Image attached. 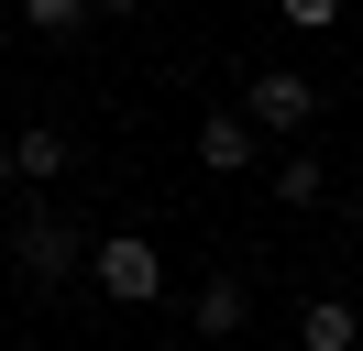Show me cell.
<instances>
[{"label":"cell","mask_w":363,"mask_h":351,"mask_svg":"<svg viewBox=\"0 0 363 351\" xmlns=\"http://www.w3.org/2000/svg\"><path fill=\"white\" fill-rule=\"evenodd\" d=\"M11 187H23V165H11V143H0V197H11Z\"/></svg>","instance_id":"cell-11"},{"label":"cell","mask_w":363,"mask_h":351,"mask_svg":"<svg viewBox=\"0 0 363 351\" xmlns=\"http://www.w3.org/2000/svg\"><path fill=\"white\" fill-rule=\"evenodd\" d=\"M352 340H363V318L341 297H308V307H297V351H352Z\"/></svg>","instance_id":"cell-7"},{"label":"cell","mask_w":363,"mask_h":351,"mask_svg":"<svg viewBox=\"0 0 363 351\" xmlns=\"http://www.w3.org/2000/svg\"><path fill=\"white\" fill-rule=\"evenodd\" d=\"M89 11H111V22H133V11H143V0H89Z\"/></svg>","instance_id":"cell-12"},{"label":"cell","mask_w":363,"mask_h":351,"mask_svg":"<svg viewBox=\"0 0 363 351\" xmlns=\"http://www.w3.org/2000/svg\"><path fill=\"white\" fill-rule=\"evenodd\" d=\"M11 165H23V187H55V176L77 165V143L55 121H23V132H11Z\"/></svg>","instance_id":"cell-5"},{"label":"cell","mask_w":363,"mask_h":351,"mask_svg":"<svg viewBox=\"0 0 363 351\" xmlns=\"http://www.w3.org/2000/svg\"><path fill=\"white\" fill-rule=\"evenodd\" d=\"M89 0H23V33H45V44H67V33H89Z\"/></svg>","instance_id":"cell-9"},{"label":"cell","mask_w":363,"mask_h":351,"mask_svg":"<svg viewBox=\"0 0 363 351\" xmlns=\"http://www.w3.org/2000/svg\"><path fill=\"white\" fill-rule=\"evenodd\" d=\"M242 318H253V285L242 275H199V340H231Z\"/></svg>","instance_id":"cell-6"},{"label":"cell","mask_w":363,"mask_h":351,"mask_svg":"<svg viewBox=\"0 0 363 351\" xmlns=\"http://www.w3.org/2000/svg\"><path fill=\"white\" fill-rule=\"evenodd\" d=\"M275 11H286V33H330V22H341V0H275Z\"/></svg>","instance_id":"cell-10"},{"label":"cell","mask_w":363,"mask_h":351,"mask_svg":"<svg viewBox=\"0 0 363 351\" xmlns=\"http://www.w3.org/2000/svg\"><path fill=\"white\" fill-rule=\"evenodd\" d=\"M275 197H286V209H319V197H330V165H319V154H275Z\"/></svg>","instance_id":"cell-8"},{"label":"cell","mask_w":363,"mask_h":351,"mask_svg":"<svg viewBox=\"0 0 363 351\" xmlns=\"http://www.w3.org/2000/svg\"><path fill=\"white\" fill-rule=\"evenodd\" d=\"M253 143H264V132H253V110H209V121H199V165H209V176H242Z\"/></svg>","instance_id":"cell-4"},{"label":"cell","mask_w":363,"mask_h":351,"mask_svg":"<svg viewBox=\"0 0 363 351\" xmlns=\"http://www.w3.org/2000/svg\"><path fill=\"white\" fill-rule=\"evenodd\" d=\"M352 351H363V340H352Z\"/></svg>","instance_id":"cell-14"},{"label":"cell","mask_w":363,"mask_h":351,"mask_svg":"<svg viewBox=\"0 0 363 351\" xmlns=\"http://www.w3.org/2000/svg\"><path fill=\"white\" fill-rule=\"evenodd\" d=\"M242 110H253V132H275V143H297V132L319 121V88L297 77V66H264V77L242 88Z\"/></svg>","instance_id":"cell-3"},{"label":"cell","mask_w":363,"mask_h":351,"mask_svg":"<svg viewBox=\"0 0 363 351\" xmlns=\"http://www.w3.org/2000/svg\"><path fill=\"white\" fill-rule=\"evenodd\" d=\"M77 263H89V231H77L67 209H23L11 219V275L23 285H67Z\"/></svg>","instance_id":"cell-1"},{"label":"cell","mask_w":363,"mask_h":351,"mask_svg":"<svg viewBox=\"0 0 363 351\" xmlns=\"http://www.w3.org/2000/svg\"><path fill=\"white\" fill-rule=\"evenodd\" d=\"M89 275L111 285L121 307H155V297H165V253H155L143 231H111V241H89Z\"/></svg>","instance_id":"cell-2"},{"label":"cell","mask_w":363,"mask_h":351,"mask_svg":"<svg viewBox=\"0 0 363 351\" xmlns=\"http://www.w3.org/2000/svg\"><path fill=\"white\" fill-rule=\"evenodd\" d=\"M352 231H363V187H352Z\"/></svg>","instance_id":"cell-13"}]
</instances>
